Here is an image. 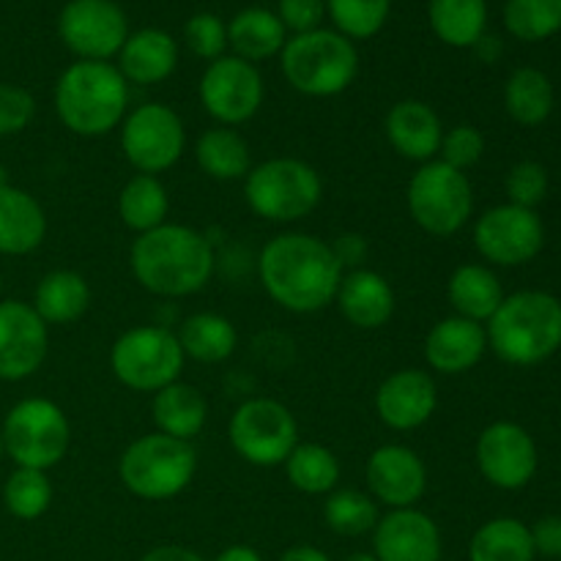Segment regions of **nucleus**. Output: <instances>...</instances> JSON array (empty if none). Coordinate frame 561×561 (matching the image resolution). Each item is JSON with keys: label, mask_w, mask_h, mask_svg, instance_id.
<instances>
[{"label": "nucleus", "mask_w": 561, "mask_h": 561, "mask_svg": "<svg viewBox=\"0 0 561 561\" xmlns=\"http://www.w3.org/2000/svg\"><path fill=\"white\" fill-rule=\"evenodd\" d=\"M488 351L485 323L469 321L460 316H447L431 327L425 334V354L427 370L436 376H463L474 370Z\"/></svg>", "instance_id": "21"}, {"label": "nucleus", "mask_w": 561, "mask_h": 561, "mask_svg": "<svg viewBox=\"0 0 561 561\" xmlns=\"http://www.w3.org/2000/svg\"><path fill=\"white\" fill-rule=\"evenodd\" d=\"M124 159L146 175H162L181 162L186 151L184 118L164 102H142L126 113L118 126Z\"/></svg>", "instance_id": "12"}, {"label": "nucleus", "mask_w": 561, "mask_h": 561, "mask_svg": "<svg viewBox=\"0 0 561 561\" xmlns=\"http://www.w3.org/2000/svg\"><path fill=\"white\" fill-rule=\"evenodd\" d=\"M471 49H477V55H480L482 60H493L499 53H502V44H499V38L488 36V33H485V36H482L480 42H477Z\"/></svg>", "instance_id": "51"}, {"label": "nucleus", "mask_w": 561, "mask_h": 561, "mask_svg": "<svg viewBox=\"0 0 561 561\" xmlns=\"http://www.w3.org/2000/svg\"><path fill=\"white\" fill-rule=\"evenodd\" d=\"M175 337H179L186 359L201 362V365H222L239 348V332H236L233 321L208 310L184 318Z\"/></svg>", "instance_id": "31"}, {"label": "nucleus", "mask_w": 561, "mask_h": 561, "mask_svg": "<svg viewBox=\"0 0 561 561\" xmlns=\"http://www.w3.org/2000/svg\"><path fill=\"white\" fill-rule=\"evenodd\" d=\"M373 557L378 561H442V529L420 507L389 510L373 529Z\"/></svg>", "instance_id": "20"}, {"label": "nucleus", "mask_w": 561, "mask_h": 561, "mask_svg": "<svg viewBox=\"0 0 561 561\" xmlns=\"http://www.w3.org/2000/svg\"><path fill=\"white\" fill-rule=\"evenodd\" d=\"M151 416L157 433L192 444L208 422V400L192 383L175 381L153 394Z\"/></svg>", "instance_id": "28"}, {"label": "nucleus", "mask_w": 561, "mask_h": 561, "mask_svg": "<svg viewBox=\"0 0 561 561\" xmlns=\"http://www.w3.org/2000/svg\"><path fill=\"white\" fill-rule=\"evenodd\" d=\"M504 107L520 126H540L553 113V85L546 71L524 66L504 85Z\"/></svg>", "instance_id": "36"}, {"label": "nucleus", "mask_w": 561, "mask_h": 561, "mask_svg": "<svg viewBox=\"0 0 561 561\" xmlns=\"http://www.w3.org/2000/svg\"><path fill=\"white\" fill-rule=\"evenodd\" d=\"M244 201L263 222L294 225L321 206L323 179L299 157L263 159L247 173Z\"/></svg>", "instance_id": "6"}, {"label": "nucleus", "mask_w": 561, "mask_h": 561, "mask_svg": "<svg viewBox=\"0 0 561 561\" xmlns=\"http://www.w3.org/2000/svg\"><path fill=\"white\" fill-rule=\"evenodd\" d=\"M345 268L329 241L288 230L263 244L257 279L268 299L294 316H312L334 305Z\"/></svg>", "instance_id": "1"}, {"label": "nucleus", "mask_w": 561, "mask_h": 561, "mask_svg": "<svg viewBox=\"0 0 561 561\" xmlns=\"http://www.w3.org/2000/svg\"><path fill=\"white\" fill-rule=\"evenodd\" d=\"M49 351V327L33 305L0 299V381H25L42 370Z\"/></svg>", "instance_id": "17"}, {"label": "nucleus", "mask_w": 561, "mask_h": 561, "mask_svg": "<svg viewBox=\"0 0 561 561\" xmlns=\"http://www.w3.org/2000/svg\"><path fill=\"white\" fill-rule=\"evenodd\" d=\"M488 348L502 362L531 367L561 348V301L546 290L504 296L485 323Z\"/></svg>", "instance_id": "4"}, {"label": "nucleus", "mask_w": 561, "mask_h": 561, "mask_svg": "<svg viewBox=\"0 0 561 561\" xmlns=\"http://www.w3.org/2000/svg\"><path fill=\"white\" fill-rule=\"evenodd\" d=\"M195 162L214 181H244L255 164L244 135L239 129L217 124L197 137Z\"/></svg>", "instance_id": "30"}, {"label": "nucleus", "mask_w": 561, "mask_h": 561, "mask_svg": "<svg viewBox=\"0 0 561 561\" xmlns=\"http://www.w3.org/2000/svg\"><path fill=\"white\" fill-rule=\"evenodd\" d=\"M531 529L518 518H493L474 531L469 561H535Z\"/></svg>", "instance_id": "35"}, {"label": "nucleus", "mask_w": 561, "mask_h": 561, "mask_svg": "<svg viewBox=\"0 0 561 561\" xmlns=\"http://www.w3.org/2000/svg\"><path fill=\"white\" fill-rule=\"evenodd\" d=\"M0 296H3V277H0Z\"/></svg>", "instance_id": "54"}, {"label": "nucleus", "mask_w": 561, "mask_h": 561, "mask_svg": "<svg viewBox=\"0 0 561 561\" xmlns=\"http://www.w3.org/2000/svg\"><path fill=\"white\" fill-rule=\"evenodd\" d=\"M129 33L115 0H69L58 14V38L77 60H113Z\"/></svg>", "instance_id": "14"}, {"label": "nucleus", "mask_w": 561, "mask_h": 561, "mask_svg": "<svg viewBox=\"0 0 561 561\" xmlns=\"http://www.w3.org/2000/svg\"><path fill=\"white\" fill-rule=\"evenodd\" d=\"M405 206L416 228L433 239L460 233L474 217V186L469 173L433 159L416 168L405 186Z\"/></svg>", "instance_id": "8"}, {"label": "nucleus", "mask_w": 561, "mask_h": 561, "mask_svg": "<svg viewBox=\"0 0 561 561\" xmlns=\"http://www.w3.org/2000/svg\"><path fill=\"white\" fill-rule=\"evenodd\" d=\"M277 16L290 36L323 27L327 0H277Z\"/></svg>", "instance_id": "45"}, {"label": "nucleus", "mask_w": 561, "mask_h": 561, "mask_svg": "<svg viewBox=\"0 0 561 561\" xmlns=\"http://www.w3.org/2000/svg\"><path fill=\"white\" fill-rule=\"evenodd\" d=\"M383 135L398 157L416 164L433 162L444 137L442 115L422 99H400L383 118Z\"/></svg>", "instance_id": "23"}, {"label": "nucleus", "mask_w": 561, "mask_h": 561, "mask_svg": "<svg viewBox=\"0 0 561 561\" xmlns=\"http://www.w3.org/2000/svg\"><path fill=\"white\" fill-rule=\"evenodd\" d=\"M203 110L217 126L239 129L241 124L255 118L266 99V82L255 64L222 55L206 66L197 85Z\"/></svg>", "instance_id": "13"}, {"label": "nucleus", "mask_w": 561, "mask_h": 561, "mask_svg": "<svg viewBox=\"0 0 561 561\" xmlns=\"http://www.w3.org/2000/svg\"><path fill=\"white\" fill-rule=\"evenodd\" d=\"M392 14V0H327V16L334 31L351 42L378 36Z\"/></svg>", "instance_id": "39"}, {"label": "nucleus", "mask_w": 561, "mask_h": 561, "mask_svg": "<svg viewBox=\"0 0 561 561\" xmlns=\"http://www.w3.org/2000/svg\"><path fill=\"white\" fill-rule=\"evenodd\" d=\"M36 99L16 82H0V137H14L31 126Z\"/></svg>", "instance_id": "43"}, {"label": "nucleus", "mask_w": 561, "mask_h": 561, "mask_svg": "<svg viewBox=\"0 0 561 561\" xmlns=\"http://www.w3.org/2000/svg\"><path fill=\"white\" fill-rule=\"evenodd\" d=\"M0 433L5 455L20 469H55L71 444L69 416L49 398H25L11 405Z\"/></svg>", "instance_id": "10"}, {"label": "nucleus", "mask_w": 561, "mask_h": 561, "mask_svg": "<svg viewBox=\"0 0 561 561\" xmlns=\"http://www.w3.org/2000/svg\"><path fill=\"white\" fill-rule=\"evenodd\" d=\"M55 115L77 137H104L129 113V82L113 60H75L53 91Z\"/></svg>", "instance_id": "3"}, {"label": "nucleus", "mask_w": 561, "mask_h": 561, "mask_svg": "<svg viewBox=\"0 0 561 561\" xmlns=\"http://www.w3.org/2000/svg\"><path fill=\"white\" fill-rule=\"evenodd\" d=\"M197 453L190 442L148 433L135 438L118 458V480L142 502H170L192 485Z\"/></svg>", "instance_id": "7"}, {"label": "nucleus", "mask_w": 561, "mask_h": 561, "mask_svg": "<svg viewBox=\"0 0 561 561\" xmlns=\"http://www.w3.org/2000/svg\"><path fill=\"white\" fill-rule=\"evenodd\" d=\"M47 239L44 206L20 186L0 184V255H31Z\"/></svg>", "instance_id": "25"}, {"label": "nucleus", "mask_w": 561, "mask_h": 561, "mask_svg": "<svg viewBox=\"0 0 561 561\" xmlns=\"http://www.w3.org/2000/svg\"><path fill=\"white\" fill-rule=\"evenodd\" d=\"M334 252H337L340 263H343L345 272H351V268H359L362 257H365L367 252V244L362 236L356 233H343L340 236V241H334Z\"/></svg>", "instance_id": "47"}, {"label": "nucleus", "mask_w": 561, "mask_h": 561, "mask_svg": "<svg viewBox=\"0 0 561 561\" xmlns=\"http://www.w3.org/2000/svg\"><path fill=\"white\" fill-rule=\"evenodd\" d=\"M279 561H332L329 553H323L316 546H290L288 551L279 557Z\"/></svg>", "instance_id": "49"}, {"label": "nucleus", "mask_w": 561, "mask_h": 561, "mask_svg": "<svg viewBox=\"0 0 561 561\" xmlns=\"http://www.w3.org/2000/svg\"><path fill=\"white\" fill-rule=\"evenodd\" d=\"M485 157V135L471 124H458L453 129H444L438 159L455 170H471Z\"/></svg>", "instance_id": "42"}, {"label": "nucleus", "mask_w": 561, "mask_h": 561, "mask_svg": "<svg viewBox=\"0 0 561 561\" xmlns=\"http://www.w3.org/2000/svg\"><path fill=\"white\" fill-rule=\"evenodd\" d=\"M288 42V31L279 22L277 11L263 9V5H247L233 20L228 22V49H233L236 58L247 64H263L283 53Z\"/></svg>", "instance_id": "27"}, {"label": "nucleus", "mask_w": 561, "mask_h": 561, "mask_svg": "<svg viewBox=\"0 0 561 561\" xmlns=\"http://www.w3.org/2000/svg\"><path fill=\"white\" fill-rule=\"evenodd\" d=\"M546 244V228L535 208L513 203L488 208L474 222V247L493 266H524L540 255Z\"/></svg>", "instance_id": "15"}, {"label": "nucleus", "mask_w": 561, "mask_h": 561, "mask_svg": "<svg viewBox=\"0 0 561 561\" xmlns=\"http://www.w3.org/2000/svg\"><path fill=\"white\" fill-rule=\"evenodd\" d=\"M283 469L290 488H296L305 496H327L334 488H340V477H343V466H340L334 449L318 442L296 444Z\"/></svg>", "instance_id": "34"}, {"label": "nucleus", "mask_w": 561, "mask_h": 561, "mask_svg": "<svg viewBox=\"0 0 561 561\" xmlns=\"http://www.w3.org/2000/svg\"><path fill=\"white\" fill-rule=\"evenodd\" d=\"M279 69L296 93L332 99L348 91L359 77V49L334 27L288 36L279 53Z\"/></svg>", "instance_id": "5"}, {"label": "nucleus", "mask_w": 561, "mask_h": 561, "mask_svg": "<svg viewBox=\"0 0 561 561\" xmlns=\"http://www.w3.org/2000/svg\"><path fill=\"white\" fill-rule=\"evenodd\" d=\"M504 27L520 42H542L561 31V0H507Z\"/></svg>", "instance_id": "40"}, {"label": "nucleus", "mask_w": 561, "mask_h": 561, "mask_svg": "<svg viewBox=\"0 0 561 561\" xmlns=\"http://www.w3.org/2000/svg\"><path fill=\"white\" fill-rule=\"evenodd\" d=\"M535 551L548 559H561V515H546L531 529Z\"/></svg>", "instance_id": "46"}, {"label": "nucleus", "mask_w": 561, "mask_h": 561, "mask_svg": "<svg viewBox=\"0 0 561 561\" xmlns=\"http://www.w3.org/2000/svg\"><path fill=\"white\" fill-rule=\"evenodd\" d=\"M427 22L442 44L471 49L488 33V0H431Z\"/></svg>", "instance_id": "32"}, {"label": "nucleus", "mask_w": 561, "mask_h": 561, "mask_svg": "<svg viewBox=\"0 0 561 561\" xmlns=\"http://www.w3.org/2000/svg\"><path fill=\"white\" fill-rule=\"evenodd\" d=\"M477 469L499 491H520L537 474V444L515 422H493L477 438Z\"/></svg>", "instance_id": "16"}, {"label": "nucleus", "mask_w": 561, "mask_h": 561, "mask_svg": "<svg viewBox=\"0 0 561 561\" xmlns=\"http://www.w3.org/2000/svg\"><path fill=\"white\" fill-rule=\"evenodd\" d=\"M170 195L159 175L135 173L118 192V217L124 228L140 236L170 222Z\"/></svg>", "instance_id": "33"}, {"label": "nucleus", "mask_w": 561, "mask_h": 561, "mask_svg": "<svg viewBox=\"0 0 561 561\" xmlns=\"http://www.w3.org/2000/svg\"><path fill=\"white\" fill-rule=\"evenodd\" d=\"M140 561H206L197 551L184 546H157L148 553H142Z\"/></svg>", "instance_id": "48"}, {"label": "nucleus", "mask_w": 561, "mask_h": 561, "mask_svg": "<svg viewBox=\"0 0 561 561\" xmlns=\"http://www.w3.org/2000/svg\"><path fill=\"white\" fill-rule=\"evenodd\" d=\"M378 518L376 499L359 488H334L323 496V524L340 537L373 535Z\"/></svg>", "instance_id": "37"}, {"label": "nucleus", "mask_w": 561, "mask_h": 561, "mask_svg": "<svg viewBox=\"0 0 561 561\" xmlns=\"http://www.w3.org/2000/svg\"><path fill=\"white\" fill-rule=\"evenodd\" d=\"M184 44L203 60H217L228 53V22L211 11L192 14L184 22Z\"/></svg>", "instance_id": "41"}, {"label": "nucleus", "mask_w": 561, "mask_h": 561, "mask_svg": "<svg viewBox=\"0 0 561 561\" xmlns=\"http://www.w3.org/2000/svg\"><path fill=\"white\" fill-rule=\"evenodd\" d=\"M179 58V42L168 31L140 27L129 33L121 53L115 55V66L129 85L151 88L175 75Z\"/></svg>", "instance_id": "24"}, {"label": "nucleus", "mask_w": 561, "mask_h": 561, "mask_svg": "<svg viewBox=\"0 0 561 561\" xmlns=\"http://www.w3.org/2000/svg\"><path fill=\"white\" fill-rule=\"evenodd\" d=\"M447 301L453 307V316L488 323L504 301L502 279L496 277L493 268L482 266V263H463L449 274Z\"/></svg>", "instance_id": "29"}, {"label": "nucleus", "mask_w": 561, "mask_h": 561, "mask_svg": "<svg viewBox=\"0 0 561 561\" xmlns=\"http://www.w3.org/2000/svg\"><path fill=\"white\" fill-rule=\"evenodd\" d=\"M55 488L47 471L16 466L3 485V504L16 520H38L53 507Z\"/></svg>", "instance_id": "38"}, {"label": "nucleus", "mask_w": 561, "mask_h": 561, "mask_svg": "<svg viewBox=\"0 0 561 561\" xmlns=\"http://www.w3.org/2000/svg\"><path fill=\"white\" fill-rule=\"evenodd\" d=\"M3 455H5V447H3V433H0V460H3Z\"/></svg>", "instance_id": "53"}, {"label": "nucleus", "mask_w": 561, "mask_h": 561, "mask_svg": "<svg viewBox=\"0 0 561 561\" xmlns=\"http://www.w3.org/2000/svg\"><path fill=\"white\" fill-rule=\"evenodd\" d=\"M186 356L175 332L140 323L115 337L110 348V370L121 387L137 394H157L159 389L181 381Z\"/></svg>", "instance_id": "9"}, {"label": "nucleus", "mask_w": 561, "mask_h": 561, "mask_svg": "<svg viewBox=\"0 0 561 561\" xmlns=\"http://www.w3.org/2000/svg\"><path fill=\"white\" fill-rule=\"evenodd\" d=\"M299 442L296 414L274 398H250L230 414V449L255 469L283 466Z\"/></svg>", "instance_id": "11"}, {"label": "nucleus", "mask_w": 561, "mask_h": 561, "mask_svg": "<svg viewBox=\"0 0 561 561\" xmlns=\"http://www.w3.org/2000/svg\"><path fill=\"white\" fill-rule=\"evenodd\" d=\"M343 561H378V559L373 557V553H365V551H359V553H351V557H345Z\"/></svg>", "instance_id": "52"}, {"label": "nucleus", "mask_w": 561, "mask_h": 561, "mask_svg": "<svg viewBox=\"0 0 561 561\" xmlns=\"http://www.w3.org/2000/svg\"><path fill=\"white\" fill-rule=\"evenodd\" d=\"M548 192V170L540 162H518L507 175V195L513 206L535 208Z\"/></svg>", "instance_id": "44"}, {"label": "nucleus", "mask_w": 561, "mask_h": 561, "mask_svg": "<svg viewBox=\"0 0 561 561\" xmlns=\"http://www.w3.org/2000/svg\"><path fill=\"white\" fill-rule=\"evenodd\" d=\"M340 316L362 332H376L383 329L394 318L398 310V296L392 283L376 268H351L340 279L337 296H334Z\"/></svg>", "instance_id": "22"}, {"label": "nucleus", "mask_w": 561, "mask_h": 561, "mask_svg": "<svg viewBox=\"0 0 561 561\" xmlns=\"http://www.w3.org/2000/svg\"><path fill=\"white\" fill-rule=\"evenodd\" d=\"M367 493L387 510L416 507L427 493V466L405 444H381L365 466Z\"/></svg>", "instance_id": "19"}, {"label": "nucleus", "mask_w": 561, "mask_h": 561, "mask_svg": "<svg viewBox=\"0 0 561 561\" xmlns=\"http://www.w3.org/2000/svg\"><path fill=\"white\" fill-rule=\"evenodd\" d=\"M91 283L75 268H55L38 279L33 290V310L47 327H71L91 310Z\"/></svg>", "instance_id": "26"}, {"label": "nucleus", "mask_w": 561, "mask_h": 561, "mask_svg": "<svg viewBox=\"0 0 561 561\" xmlns=\"http://www.w3.org/2000/svg\"><path fill=\"white\" fill-rule=\"evenodd\" d=\"M438 409V383L431 370L400 367L376 389V414L383 427L411 433L425 427Z\"/></svg>", "instance_id": "18"}, {"label": "nucleus", "mask_w": 561, "mask_h": 561, "mask_svg": "<svg viewBox=\"0 0 561 561\" xmlns=\"http://www.w3.org/2000/svg\"><path fill=\"white\" fill-rule=\"evenodd\" d=\"M214 561H263V557L252 546H230L219 551V557Z\"/></svg>", "instance_id": "50"}, {"label": "nucleus", "mask_w": 561, "mask_h": 561, "mask_svg": "<svg viewBox=\"0 0 561 561\" xmlns=\"http://www.w3.org/2000/svg\"><path fill=\"white\" fill-rule=\"evenodd\" d=\"M135 283L159 299H186L211 283L217 255L201 230L181 222H164L135 236L129 250Z\"/></svg>", "instance_id": "2"}]
</instances>
